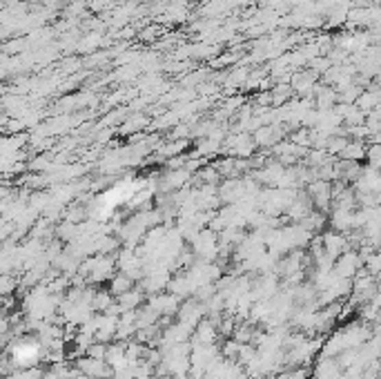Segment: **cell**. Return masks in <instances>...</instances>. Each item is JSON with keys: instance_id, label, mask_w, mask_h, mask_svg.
<instances>
[{"instance_id": "cell-1", "label": "cell", "mask_w": 381, "mask_h": 379, "mask_svg": "<svg viewBox=\"0 0 381 379\" xmlns=\"http://www.w3.org/2000/svg\"><path fill=\"white\" fill-rule=\"evenodd\" d=\"M14 357H16V362H19L21 366L32 364L34 359L38 357V346L32 344V341H21V344L14 348Z\"/></svg>"}]
</instances>
